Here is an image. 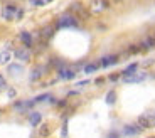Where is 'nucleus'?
Listing matches in <instances>:
<instances>
[{
  "instance_id": "nucleus-1",
  "label": "nucleus",
  "mask_w": 155,
  "mask_h": 138,
  "mask_svg": "<svg viewBox=\"0 0 155 138\" xmlns=\"http://www.w3.org/2000/svg\"><path fill=\"white\" fill-rule=\"evenodd\" d=\"M76 25V19L73 15H62L59 19V27H73Z\"/></svg>"
},
{
  "instance_id": "nucleus-2",
  "label": "nucleus",
  "mask_w": 155,
  "mask_h": 138,
  "mask_svg": "<svg viewBox=\"0 0 155 138\" xmlns=\"http://www.w3.org/2000/svg\"><path fill=\"white\" fill-rule=\"evenodd\" d=\"M147 77V74L145 73H138V74H132V76H125L123 79H125V83H140V81H143Z\"/></svg>"
},
{
  "instance_id": "nucleus-3",
  "label": "nucleus",
  "mask_w": 155,
  "mask_h": 138,
  "mask_svg": "<svg viewBox=\"0 0 155 138\" xmlns=\"http://www.w3.org/2000/svg\"><path fill=\"white\" fill-rule=\"evenodd\" d=\"M13 54H15V57H17V59H20L22 62H27L29 59H30V52H29L27 49H17Z\"/></svg>"
},
{
  "instance_id": "nucleus-4",
  "label": "nucleus",
  "mask_w": 155,
  "mask_h": 138,
  "mask_svg": "<svg viewBox=\"0 0 155 138\" xmlns=\"http://www.w3.org/2000/svg\"><path fill=\"white\" fill-rule=\"evenodd\" d=\"M15 12H17V8L13 7V5H8V7H5L4 10H2V15L5 17L7 20H10V19L13 17V14H15Z\"/></svg>"
},
{
  "instance_id": "nucleus-5",
  "label": "nucleus",
  "mask_w": 155,
  "mask_h": 138,
  "mask_svg": "<svg viewBox=\"0 0 155 138\" xmlns=\"http://www.w3.org/2000/svg\"><path fill=\"white\" fill-rule=\"evenodd\" d=\"M10 59H12V52H10L8 49H5V51L0 52V64H7Z\"/></svg>"
},
{
  "instance_id": "nucleus-6",
  "label": "nucleus",
  "mask_w": 155,
  "mask_h": 138,
  "mask_svg": "<svg viewBox=\"0 0 155 138\" xmlns=\"http://www.w3.org/2000/svg\"><path fill=\"white\" fill-rule=\"evenodd\" d=\"M108 7L106 0H93V10H105Z\"/></svg>"
},
{
  "instance_id": "nucleus-7",
  "label": "nucleus",
  "mask_w": 155,
  "mask_h": 138,
  "mask_svg": "<svg viewBox=\"0 0 155 138\" xmlns=\"http://www.w3.org/2000/svg\"><path fill=\"white\" fill-rule=\"evenodd\" d=\"M138 126L140 128H150L152 126V120L148 116H140L138 118Z\"/></svg>"
},
{
  "instance_id": "nucleus-8",
  "label": "nucleus",
  "mask_w": 155,
  "mask_h": 138,
  "mask_svg": "<svg viewBox=\"0 0 155 138\" xmlns=\"http://www.w3.org/2000/svg\"><path fill=\"white\" fill-rule=\"evenodd\" d=\"M125 135H137L140 131V126H135V125H127L125 126Z\"/></svg>"
},
{
  "instance_id": "nucleus-9",
  "label": "nucleus",
  "mask_w": 155,
  "mask_h": 138,
  "mask_svg": "<svg viewBox=\"0 0 155 138\" xmlns=\"http://www.w3.org/2000/svg\"><path fill=\"white\" fill-rule=\"evenodd\" d=\"M59 77L61 79H73L74 71H71V69H62V71H59Z\"/></svg>"
},
{
  "instance_id": "nucleus-10",
  "label": "nucleus",
  "mask_w": 155,
  "mask_h": 138,
  "mask_svg": "<svg viewBox=\"0 0 155 138\" xmlns=\"http://www.w3.org/2000/svg\"><path fill=\"white\" fill-rule=\"evenodd\" d=\"M20 41L24 42L25 46H30L32 44V35L29 34V32H20Z\"/></svg>"
},
{
  "instance_id": "nucleus-11",
  "label": "nucleus",
  "mask_w": 155,
  "mask_h": 138,
  "mask_svg": "<svg viewBox=\"0 0 155 138\" xmlns=\"http://www.w3.org/2000/svg\"><path fill=\"white\" fill-rule=\"evenodd\" d=\"M116 62V57L115 56H108V57H103V61H101V66H111V64H115Z\"/></svg>"
},
{
  "instance_id": "nucleus-12",
  "label": "nucleus",
  "mask_w": 155,
  "mask_h": 138,
  "mask_svg": "<svg viewBox=\"0 0 155 138\" xmlns=\"http://www.w3.org/2000/svg\"><path fill=\"white\" fill-rule=\"evenodd\" d=\"M42 71H44V68H35L32 71V74H30V79H32V81H35V79H39L40 76H42Z\"/></svg>"
},
{
  "instance_id": "nucleus-13",
  "label": "nucleus",
  "mask_w": 155,
  "mask_h": 138,
  "mask_svg": "<svg viewBox=\"0 0 155 138\" xmlns=\"http://www.w3.org/2000/svg\"><path fill=\"white\" fill-rule=\"evenodd\" d=\"M40 121V113H32L30 115V123H32V126H37Z\"/></svg>"
},
{
  "instance_id": "nucleus-14",
  "label": "nucleus",
  "mask_w": 155,
  "mask_h": 138,
  "mask_svg": "<svg viewBox=\"0 0 155 138\" xmlns=\"http://www.w3.org/2000/svg\"><path fill=\"white\" fill-rule=\"evenodd\" d=\"M142 46H143L145 49H148V47H155V39H154V37H147V39H145V42H143Z\"/></svg>"
},
{
  "instance_id": "nucleus-15",
  "label": "nucleus",
  "mask_w": 155,
  "mask_h": 138,
  "mask_svg": "<svg viewBox=\"0 0 155 138\" xmlns=\"http://www.w3.org/2000/svg\"><path fill=\"white\" fill-rule=\"evenodd\" d=\"M135 71H137V64H130L125 71V76H132V74H135Z\"/></svg>"
},
{
  "instance_id": "nucleus-16",
  "label": "nucleus",
  "mask_w": 155,
  "mask_h": 138,
  "mask_svg": "<svg viewBox=\"0 0 155 138\" xmlns=\"http://www.w3.org/2000/svg\"><path fill=\"white\" fill-rule=\"evenodd\" d=\"M8 71H10L12 74H19L20 71H22V66H19V64H13V66H10V68H8Z\"/></svg>"
},
{
  "instance_id": "nucleus-17",
  "label": "nucleus",
  "mask_w": 155,
  "mask_h": 138,
  "mask_svg": "<svg viewBox=\"0 0 155 138\" xmlns=\"http://www.w3.org/2000/svg\"><path fill=\"white\" fill-rule=\"evenodd\" d=\"M96 64H88L86 68H84V73H93V71H96Z\"/></svg>"
},
{
  "instance_id": "nucleus-18",
  "label": "nucleus",
  "mask_w": 155,
  "mask_h": 138,
  "mask_svg": "<svg viewBox=\"0 0 155 138\" xmlns=\"http://www.w3.org/2000/svg\"><path fill=\"white\" fill-rule=\"evenodd\" d=\"M39 133H40V137H47V135H49V128H47V125H44V126L40 128Z\"/></svg>"
},
{
  "instance_id": "nucleus-19",
  "label": "nucleus",
  "mask_w": 155,
  "mask_h": 138,
  "mask_svg": "<svg viewBox=\"0 0 155 138\" xmlns=\"http://www.w3.org/2000/svg\"><path fill=\"white\" fill-rule=\"evenodd\" d=\"M106 101H108L110 104H113V103H115V93H113V91H110V93H108Z\"/></svg>"
},
{
  "instance_id": "nucleus-20",
  "label": "nucleus",
  "mask_w": 155,
  "mask_h": 138,
  "mask_svg": "<svg viewBox=\"0 0 155 138\" xmlns=\"http://www.w3.org/2000/svg\"><path fill=\"white\" fill-rule=\"evenodd\" d=\"M5 86H7V83H5V79H4V77L0 76V91H2V89H5Z\"/></svg>"
},
{
  "instance_id": "nucleus-21",
  "label": "nucleus",
  "mask_w": 155,
  "mask_h": 138,
  "mask_svg": "<svg viewBox=\"0 0 155 138\" xmlns=\"http://www.w3.org/2000/svg\"><path fill=\"white\" fill-rule=\"evenodd\" d=\"M47 98H51V96H49V94H42V96L35 98V101H44V99H47Z\"/></svg>"
},
{
  "instance_id": "nucleus-22",
  "label": "nucleus",
  "mask_w": 155,
  "mask_h": 138,
  "mask_svg": "<svg viewBox=\"0 0 155 138\" xmlns=\"http://www.w3.org/2000/svg\"><path fill=\"white\" fill-rule=\"evenodd\" d=\"M30 2H32L34 5H44V4H46L44 0H30Z\"/></svg>"
},
{
  "instance_id": "nucleus-23",
  "label": "nucleus",
  "mask_w": 155,
  "mask_h": 138,
  "mask_svg": "<svg viewBox=\"0 0 155 138\" xmlns=\"http://www.w3.org/2000/svg\"><path fill=\"white\" fill-rule=\"evenodd\" d=\"M51 34H52V29H49V27H47L46 30H44V35H51Z\"/></svg>"
},
{
  "instance_id": "nucleus-24",
  "label": "nucleus",
  "mask_w": 155,
  "mask_h": 138,
  "mask_svg": "<svg viewBox=\"0 0 155 138\" xmlns=\"http://www.w3.org/2000/svg\"><path fill=\"white\" fill-rule=\"evenodd\" d=\"M108 138H118V133H110V135H108Z\"/></svg>"
},
{
  "instance_id": "nucleus-25",
  "label": "nucleus",
  "mask_w": 155,
  "mask_h": 138,
  "mask_svg": "<svg viewBox=\"0 0 155 138\" xmlns=\"http://www.w3.org/2000/svg\"><path fill=\"white\" fill-rule=\"evenodd\" d=\"M44 2H51V0H44Z\"/></svg>"
},
{
  "instance_id": "nucleus-26",
  "label": "nucleus",
  "mask_w": 155,
  "mask_h": 138,
  "mask_svg": "<svg viewBox=\"0 0 155 138\" xmlns=\"http://www.w3.org/2000/svg\"><path fill=\"white\" fill-rule=\"evenodd\" d=\"M116 2H118V0H116Z\"/></svg>"
}]
</instances>
